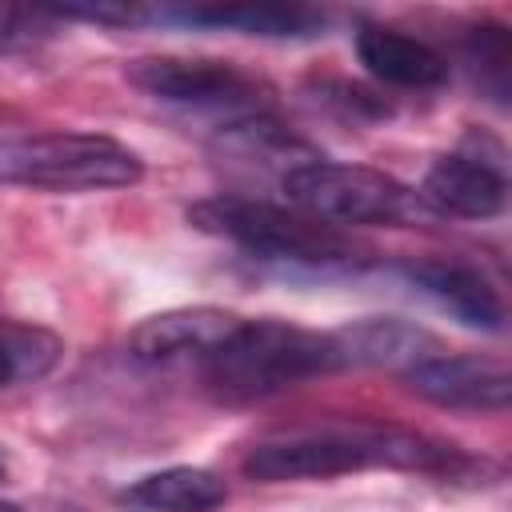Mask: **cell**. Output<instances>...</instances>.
I'll return each mask as SVG.
<instances>
[{
  "label": "cell",
  "instance_id": "2e32d148",
  "mask_svg": "<svg viewBox=\"0 0 512 512\" xmlns=\"http://www.w3.org/2000/svg\"><path fill=\"white\" fill-rule=\"evenodd\" d=\"M56 20H88V24H112V28H128V24H144L156 20V12L136 8V4H112V0H96V4H64V8H48Z\"/></svg>",
  "mask_w": 512,
  "mask_h": 512
},
{
  "label": "cell",
  "instance_id": "4fadbf2b",
  "mask_svg": "<svg viewBox=\"0 0 512 512\" xmlns=\"http://www.w3.org/2000/svg\"><path fill=\"white\" fill-rule=\"evenodd\" d=\"M120 500L132 512H216L228 500V488L208 468L172 464V468L132 480Z\"/></svg>",
  "mask_w": 512,
  "mask_h": 512
},
{
  "label": "cell",
  "instance_id": "3957f363",
  "mask_svg": "<svg viewBox=\"0 0 512 512\" xmlns=\"http://www.w3.org/2000/svg\"><path fill=\"white\" fill-rule=\"evenodd\" d=\"M144 176V160L100 132H32L0 140V184L36 192H104Z\"/></svg>",
  "mask_w": 512,
  "mask_h": 512
},
{
  "label": "cell",
  "instance_id": "ac0fdd59",
  "mask_svg": "<svg viewBox=\"0 0 512 512\" xmlns=\"http://www.w3.org/2000/svg\"><path fill=\"white\" fill-rule=\"evenodd\" d=\"M0 512H24L20 504H12V500H0Z\"/></svg>",
  "mask_w": 512,
  "mask_h": 512
},
{
  "label": "cell",
  "instance_id": "ba28073f",
  "mask_svg": "<svg viewBox=\"0 0 512 512\" xmlns=\"http://www.w3.org/2000/svg\"><path fill=\"white\" fill-rule=\"evenodd\" d=\"M236 328H240V316L228 308H212V304L168 308L132 328L128 352L140 364H176V360H192V356L208 360Z\"/></svg>",
  "mask_w": 512,
  "mask_h": 512
},
{
  "label": "cell",
  "instance_id": "5bb4252c",
  "mask_svg": "<svg viewBox=\"0 0 512 512\" xmlns=\"http://www.w3.org/2000/svg\"><path fill=\"white\" fill-rule=\"evenodd\" d=\"M180 20V24H208V28H236L248 36H272V40H296L316 36L324 28V16L312 8H284V4H232V8H176L156 12V20Z\"/></svg>",
  "mask_w": 512,
  "mask_h": 512
},
{
  "label": "cell",
  "instance_id": "9c48e42d",
  "mask_svg": "<svg viewBox=\"0 0 512 512\" xmlns=\"http://www.w3.org/2000/svg\"><path fill=\"white\" fill-rule=\"evenodd\" d=\"M420 200L436 216H460V220H492L508 204V180L500 164L472 156V152H448L440 156L420 184Z\"/></svg>",
  "mask_w": 512,
  "mask_h": 512
},
{
  "label": "cell",
  "instance_id": "7a4b0ae2",
  "mask_svg": "<svg viewBox=\"0 0 512 512\" xmlns=\"http://www.w3.org/2000/svg\"><path fill=\"white\" fill-rule=\"evenodd\" d=\"M336 368L328 332L292 328L284 320H240V328L204 360V380L216 400L252 404Z\"/></svg>",
  "mask_w": 512,
  "mask_h": 512
},
{
  "label": "cell",
  "instance_id": "d6986e66",
  "mask_svg": "<svg viewBox=\"0 0 512 512\" xmlns=\"http://www.w3.org/2000/svg\"><path fill=\"white\" fill-rule=\"evenodd\" d=\"M0 480H8V460H4V452H0Z\"/></svg>",
  "mask_w": 512,
  "mask_h": 512
},
{
  "label": "cell",
  "instance_id": "e0dca14e",
  "mask_svg": "<svg viewBox=\"0 0 512 512\" xmlns=\"http://www.w3.org/2000/svg\"><path fill=\"white\" fill-rule=\"evenodd\" d=\"M16 376H20V360H16L12 344L0 336V388H4V384H12Z\"/></svg>",
  "mask_w": 512,
  "mask_h": 512
},
{
  "label": "cell",
  "instance_id": "8992f818",
  "mask_svg": "<svg viewBox=\"0 0 512 512\" xmlns=\"http://www.w3.org/2000/svg\"><path fill=\"white\" fill-rule=\"evenodd\" d=\"M128 80L164 104L232 112L236 120L256 116L268 92L244 68L228 60H204V56H140L128 64Z\"/></svg>",
  "mask_w": 512,
  "mask_h": 512
},
{
  "label": "cell",
  "instance_id": "9a60e30c",
  "mask_svg": "<svg viewBox=\"0 0 512 512\" xmlns=\"http://www.w3.org/2000/svg\"><path fill=\"white\" fill-rule=\"evenodd\" d=\"M56 32H60V20H56L48 8L4 4V0H0V56L36 52V48L48 44Z\"/></svg>",
  "mask_w": 512,
  "mask_h": 512
},
{
  "label": "cell",
  "instance_id": "5b68a950",
  "mask_svg": "<svg viewBox=\"0 0 512 512\" xmlns=\"http://www.w3.org/2000/svg\"><path fill=\"white\" fill-rule=\"evenodd\" d=\"M288 204L320 224H420L436 212L400 184L396 176L368 168V164H340V160H304L280 176Z\"/></svg>",
  "mask_w": 512,
  "mask_h": 512
},
{
  "label": "cell",
  "instance_id": "277c9868",
  "mask_svg": "<svg viewBox=\"0 0 512 512\" xmlns=\"http://www.w3.org/2000/svg\"><path fill=\"white\" fill-rule=\"evenodd\" d=\"M188 220L200 232L232 240L236 248L276 264L328 268V264H348L356 256V248L340 228L252 196H208L188 208Z\"/></svg>",
  "mask_w": 512,
  "mask_h": 512
},
{
  "label": "cell",
  "instance_id": "30bf717a",
  "mask_svg": "<svg viewBox=\"0 0 512 512\" xmlns=\"http://www.w3.org/2000/svg\"><path fill=\"white\" fill-rule=\"evenodd\" d=\"M412 284H420L440 308H448L464 328L500 332L504 328V304L492 280L464 264V260H416L404 268Z\"/></svg>",
  "mask_w": 512,
  "mask_h": 512
},
{
  "label": "cell",
  "instance_id": "7c38bea8",
  "mask_svg": "<svg viewBox=\"0 0 512 512\" xmlns=\"http://www.w3.org/2000/svg\"><path fill=\"white\" fill-rule=\"evenodd\" d=\"M332 348H336V364L352 368V364H384V368H412L416 360L432 356L436 340L424 328H412L408 320L396 316H372V320H356L340 332H328Z\"/></svg>",
  "mask_w": 512,
  "mask_h": 512
},
{
  "label": "cell",
  "instance_id": "6da1fadb",
  "mask_svg": "<svg viewBox=\"0 0 512 512\" xmlns=\"http://www.w3.org/2000/svg\"><path fill=\"white\" fill-rule=\"evenodd\" d=\"M448 460V448L428 444L416 432L380 428V424H328L268 436L248 448L240 460L248 480L284 484V480H328L360 472L372 464L388 468H436Z\"/></svg>",
  "mask_w": 512,
  "mask_h": 512
},
{
  "label": "cell",
  "instance_id": "8fae6325",
  "mask_svg": "<svg viewBox=\"0 0 512 512\" xmlns=\"http://www.w3.org/2000/svg\"><path fill=\"white\" fill-rule=\"evenodd\" d=\"M356 56L368 76L392 88H436L448 80V60L428 44L400 28L364 24L356 32Z\"/></svg>",
  "mask_w": 512,
  "mask_h": 512
},
{
  "label": "cell",
  "instance_id": "52a82bcc",
  "mask_svg": "<svg viewBox=\"0 0 512 512\" xmlns=\"http://www.w3.org/2000/svg\"><path fill=\"white\" fill-rule=\"evenodd\" d=\"M404 384L440 408L464 412H504L512 400V376L500 360L488 356H424L404 368Z\"/></svg>",
  "mask_w": 512,
  "mask_h": 512
}]
</instances>
